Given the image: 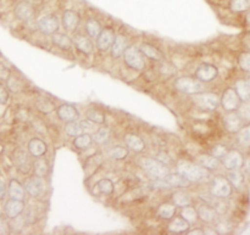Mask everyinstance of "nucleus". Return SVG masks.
Wrapping results in <instances>:
<instances>
[{"label": "nucleus", "mask_w": 250, "mask_h": 235, "mask_svg": "<svg viewBox=\"0 0 250 235\" xmlns=\"http://www.w3.org/2000/svg\"><path fill=\"white\" fill-rule=\"evenodd\" d=\"M177 171L180 175L187 178L190 183L202 182L209 176V170L202 167L200 165H194L189 161H181L177 165Z\"/></svg>", "instance_id": "obj_1"}, {"label": "nucleus", "mask_w": 250, "mask_h": 235, "mask_svg": "<svg viewBox=\"0 0 250 235\" xmlns=\"http://www.w3.org/2000/svg\"><path fill=\"white\" fill-rule=\"evenodd\" d=\"M142 167L151 178L155 179H163L170 173L167 166L159 158H143Z\"/></svg>", "instance_id": "obj_2"}, {"label": "nucleus", "mask_w": 250, "mask_h": 235, "mask_svg": "<svg viewBox=\"0 0 250 235\" xmlns=\"http://www.w3.org/2000/svg\"><path fill=\"white\" fill-rule=\"evenodd\" d=\"M124 60L127 66L137 71H142L146 67V61H144L143 53L141 49L136 48L133 45L127 46L126 50L124 53Z\"/></svg>", "instance_id": "obj_3"}, {"label": "nucleus", "mask_w": 250, "mask_h": 235, "mask_svg": "<svg viewBox=\"0 0 250 235\" xmlns=\"http://www.w3.org/2000/svg\"><path fill=\"white\" fill-rule=\"evenodd\" d=\"M193 101L199 109L205 110V111H212V110L217 109L219 105L221 104V100L216 94L203 92L193 95Z\"/></svg>", "instance_id": "obj_4"}, {"label": "nucleus", "mask_w": 250, "mask_h": 235, "mask_svg": "<svg viewBox=\"0 0 250 235\" xmlns=\"http://www.w3.org/2000/svg\"><path fill=\"white\" fill-rule=\"evenodd\" d=\"M175 88L185 94L194 95L202 93L204 85L199 79H193L190 77H180L175 80Z\"/></svg>", "instance_id": "obj_5"}, {"label": "nucleus", "mask_w": 250, "mask_h": 235, "mask_svg": "<svg viewBox=\"0 0 250 235\" xmlns=\"http://www.w3.org/2000/svg\"><path fill=\"white\" fill-rule=\"evenodd\" d=\"M232 184L229 178L215 177L211 183V194L220 199H226L231 195Z\"/></svg>", "instance_id": "obj_6"}, {"label": "nucleus", "mask_w": 250, "mask_h": 235, "mask_svg": "<svg viewBox=\"0 0 250 235\" xmlns=\"http://www.w3.org/2000/svg\"><path fill=\"white\" fill-rule=\"evenodd\" d=\"M155 187H166V188H188L190 182L182 175H170L168 173L163 179H155L154 182Z\"/></svg>", "instance_id": "obj_7"}, {"label": "nucleus", "mask_w": 250, "mask_h": 235, "mask_svg": "<svg viewBox=\"0 0 250 235\" xmlns=\"http://www.w3.org/2000/svg\"><path fill=\"white\" fill-rule=\"evenodd\" d=\"M221 105L227 112H233L239 109V106H241V98L237 94L236 89L227 88L225 90L221 98Z\"/></svg>", "instance_id": "obj_8"}, {"label": "nucleus", "mask_w": 250, "mask_h": 235, "mask_svg": "<svg viewBox=\"0 0 250 235\" xmlns=\"http://www.w3.org/2000/svg\"><path fill=\"white\" fill-rule=\"evenodd\" d=\"M24 189L31 195L32 197H39L45 190V183H44L43 177H38V176H32V177L27 178L24 180L23 184Z\"/></svg>", "instance_id": "obj_9"}, {"label": "nucleus", "mask_w": 250, "mask_h": 235, "mask_svg": "<svg viewBox=\"0 0 250 235\" xmlns=\"http://www.w3.org/2000/svg\"><path fill=\"white\" fill-rule=\"evenodd\" d=\"M59 19L55 15H46L38 21V28L45 36H53L59 29Z\"/></svg>", "instance_id": "obj_10"}, {"label": "nucleus", "mask_w": 250, "mask_h": 235, "mask_svg": "<svg viewBox=\"0 0 250 235\" xmlns=\"http://www.w3.org/2000/svg\"><path fill=\"white\" fill-rule=\"evenodd\" d=\"M219 75V68L212 63H203L197 68L195 77L203 83H209L214 80Z\"/></svg>", "instance_id": "obj_11"}, {"label": "nucleus", "mask_w": 250, "mask_h": 235, "mask_svg": "<svg viewBox=\"0 0 250 235\" xmlns=\"http://www.w3.org/2000/svg\"><path fill=\"white\" fill-rule=\"evenodd\" d=\"M244 158L243 155L238 150H231L227 153V155L224 157V166L229 171L241 170L243 167Z\"/></svg>", "instance_id": "obj_12"}, {"label": "nucleus", "mask_w": 250, "mask_h": 235, "mask_svg": "<svg viewBox=\"0 0 250 235\" xmlns=\"http://www.w3.org/2000/svg\"><path fill=\"white\" fill-rule=\"evenodd\" d=\"M14 11L17 19L22 20V21H31L34 17L33 5L29 1H26V0H22V1L17 2Z\"/></svg>", "instance_id": "obj_13"}, {"label": "nucleus", "mask_w": 250, "mask_h": 235, "mask_svg": "<svg viewBox=\"0 0 250 235\" xmlns=\"http://www.w3.org/2000/svg\"><path fill=\"white\" fill-rule=\"evenodd\" d=\"M225 128L229 132V133H238L242 128H243V118L241 115L236 114V112H229L225 116L224 118Z\"/></svg>", "instance_id": "obj_14"}, {"label": "nucleus", "mask_w": 250, "mask_h": 235, "mask_svg": "<svg viewBox=\"0 0 250 235\" xmlns=\"http://www.w3.org/2000/svg\"><path fill=\"white\" fill-rule=\"evenodd\" d=\"M23 210V200L12 199V197H10V200H7L6 204H5V215H6L7 218L10 219L17 218V217L22 214Z\"/></svg>", "instance_id": "obj_15"}, {"label": "nucleus", "mask_w": 250, "mask_h": 235, "mask_svg": "<svg viewBox=\"0 0 250 235\" xmlns=\"http://www.w3.org/2000/svg\"><path fill=\"white\" fill-rule=\"evenodd\" d=\"M115 38H116V36H115V32L111 28H109V27L104 28L98 36V48L103 51L109 50L112 44H114Z\"/></svg>", "instance_id": "obj_16"}, {"label": "nucleus", "mask_w": 250, "mask_h": 235, "mask_svg": "<svg viewBox=\"0 0 250 235\" xmlns=\"http://www.w3.org/2000/svg\"><path fill=\"white\" fill-rule=\"evenodd\" d=\"M80 116V112L77 111L73 105L70 104H62L58 107V117L63 122H72L76 121Z\"/></svg>", "instance_id": "obj_17"}, {"label": "nucleus", "mask_w": 250, "mask_h": 235, "mask_svg": "<svg viewBox=\"0 0 250 235\" xmlns=\"http://www.w3.org/2000/svg\"><path fill=\"white\" fill-rule=\"evenodd\" d=\"M62 26L66 31L68 32H73L80 24V16L76 11L73 10H66L65 12L62 14Z\"/></svg>", "instance_id": "obj_18"}, {"label": "nucleus", "mask_w": 250, "mask_h": 235, "mask_svg": "<svg viewBox=\"0 0 250 235\" xmlns=\"http://www.w3.org/2000/svg\"><path fill=\"white\" fill-rule=\"evenodd\" d=\"M28 151L34 157H41L46 153V144L39 138L31 139L28 143Z\"/></svg>", "instance_id": "obj_19"}, {"label": "nucleus", "mask_w": 250, "mask_h": 235, "mask_svg": "<svg viewBox=\"0 0 250 235\" xmlns=\"http://www.w3.org/2000/svg\"><path fill=\"white\" fill-rule=\"evenodd\" d=\"M141 51L143 53L144 56L154 61H163L164 60V54L159 50L156 46L151 45L149 43H143L141 45Z\"/></svg>", "instance_id": "obj_20"}, {"label": "nucleus", "mask_w": 250, "mask_h": 235, "mask_svg": "<svg viewBox=\"0 0 250 235\" xmlns=\"http://www.w3.org/2000/svg\"><path fill=\"white\" fill-rule=\"evenodd\" d=\"M189 226L190 223L188 221H186L183 217H178V218L172 219L168 224L167 231L170 233L173 234H178V233H185V232L189 231Z\"/></svg>", "instance_id": "obj_21"}, {"label": "nucleus", "mask_w": 250, "mask_h": 235, "mask_svg": "<svg viewBox=\"0 0 250 235\" xmlns=\"http://www.w3.org/2000/svg\"><path fill=\"white\" fill-rule=\"evenodd\" d=\"M75 45L78 50L82 51L83 54H87V55H89L93 51V49H94L92 40L87 38L84 34H77L75 37Z\"/></svg>", "instance_id": "obj_22"}, {"label": "nucleus", "mask_w": 250, "mask_h": 235, "mask_svg": "<svg viewBox=\"0 0 250 235\" xmlns=\"http://www.w3.org/2000/svg\"><path fill=\"white\" fill-rule=\"evenodd\" d=\"M126 48H127V38H126V37L122 36V34H119V36H116L114 44H112V46H111L112 58L119 59L120 56L124 55Z\"/></svg>", "instance_id": "obj_23"}, {"label": "nucleus", "mask_w": 250, "mask_h": 235, "mask_svg": "<svg viewBox=\"0 0 250 235\" xmlns=\"http://www.w3.org/2000/svg\"><path fill=\"white\" fill-rule=\"evenodd\" d=\"M125 143H126V145L131 150L136 151V153H141L146 148V144H144L143 139L139 138L136 134H126L125 136Z\"/></svg>", "instance_id": "obj_24"}, {"label": "nucleus", "mask_w": 250, "mask_h": 235, "mask_svg": "<svg viewBox=\"0 0 250 235\" xmlns=\"http://www.w3.org/2000/svg\"><path fill=\"white\" fill-rule=\"evenodd\" d=\"M198 165H200L202 167L207 168L209 171H215L219 168L220 161L219 158L215 157L214 155H200L197 158Z\"/></svg>", "instance_id": "obj_25"}, {"label": "nucleus", "mask_w": 250, "mask_h": 235, "mask_svg": "<svg viewBox=\"0 0 250 235\" xmlns=\"http://www.w3.org/2000/svg\"><path fill=\"white\" fill-rule=\"evenodd\" d=\"M14 161L16 163L17 168H19L21 172L27 173L29 171V160L27 154L23 150H16V153L14 154Z\"/></svg>", "instance_id": "obj_26"}, {"label": "nucleus", "mask_w": 250, "mask_h": 235, "mask_svg": "<svg viewBox=\"0 0 250 235\" xmlns=\"http://www.w3.org/2000/svg\"><path fill=\"white\" fill-rule=\"evenodd\" d=\"M198 216L203 222L207 223H212L216 219V210L208 205H202L198 210Z\"/></svg>", "instance_id": "obj_27"}, {"label": "nucleus", "mask_w": 250, "mask_h": 235, "mask_svg": "<svg viewBox=\"0 0 250 235\" xmlns=\"http://www.w3.org/2000/svg\"><path fill=\"white\" fill-rule=\"evenodd\" d=\"M236 92L242 101L250 100V83L248 79H238L236 82Z\"/></svg>", "instance_id": "obj_28"}, {"label": "nucleus", "mask_w": 250, "mask_h": 235, "mask_svg": "<svg viewBox=\"0 0 250 235\" xmlns=\"http://www.w3.org/2000/svg\"><path fill=\"white\" fill-rule=\"evenodd\" d=\"M24 187H22L21 183L16 179H12L9 184V195L12 199H19L23 200L24 199Z\"/></svg>", "instance_id": "obj_29"}, {"label": "nucleus", "mask_w": 250, "mask_h": 235, "mask_svg": "<svg viewBox=\"0 0 250 235\" xmlns=\"http://www.w3.org/2000/svg\"><path fill=\"white\" fill-rule=\"evenodd\" d=\"M53 43L60 49H62V50H68V49H71V45H72V40H71L70 37H67L63 33L53 34Z\"/></svg>", "instance_id": "obj_30"}, {"label": "nucleus", "mask_w": 250, "mask_h": 235, "mask_svg": "<svg viewBox=\"0 0 250 235\" xmlns=\"http://www.w3.org/2000/svg\"><path fill=\"white\" fill-rule=\"evenodd\" d=\"M172 201L176 206L186 207L192 204V199L189 195L185 192H176L172 194Z\"/></svg>", "instance_id": "obj_31"}, {"label": "nucleus", "mask_w": 250, "mask_h": 235, "mask_svg": "<svg viewBox=\"0 0 250 235\" xmlns=\"http://www.w3.org/2000/svg\"><path fill=\"white\" fill-rule=\"evenodd\" d=\"M85 31H87V33L89 34L92 38H98V36L100 34V32L103 31L102 26H100L99 21H97V20L94 19H90L88 20L87 23H85Z\"/></svg>", "instance_id": "obj_32"}, {"label": "nucleus", "mask_w": 250, "mask_h": 235, "mask_svg": "<svg viewBox=\"0 0 250 235\" xmlns=\"http://www.w3.org/2000/svg\"><path fill=\"white\" fill-rule=\"evenodd\" d=\"M176 214V206L175 204H164L159 207L158 215L161 217L163 219H172L173 216Z\"/></svg>", "instance_id": "obj_33"}, {"label": "nucleus", "mask_w": 250, "mask_h": 235, "mask_svg": "<svg viewBox=\"0 0 250 235\" xmlns=\"http://www.w3.org/2000/svg\"><path fill=\"white\" fill-rule=\"evenodd\" d=\"M37 110H39L43 114H50L51 111L55 110V105L53 104V101L48 99V98H42V99H38L36 102Z\"/></svg>", "instance_id": "obj_34"}, {"label": "nucleus", "mask_w": 250, "mask_h": 235, "mask_svg": "<svg viewBox=\"0 0 250 235\" xmlns=\"http://www.w3.org/2000/svg\"><path fill=\"white\" fill-rule=\"evenodd\" d=\"M97 187H98V190H99L102 194L111 195L112 193H114V183H112L110 179H107V178H103V179H100L99 182L97 183Z\"/></svg>", "instance_id": "obj_35"}, {"label": "nucleus", "mask_w": 250, "mask_h": 235, "mask_svg": "<svg viewBox=\"0 0 250 235\" xmlns=\"http://www.w3.org/2000/svg\"><path fill=\"white\" fill-rule=\"evenodd\" d=\"M229 180L231 182L232 185H234L236 188H239L244 184V175L239 170L229 171Z\"/></svg>", "instance_id": "obj_36"}, {"label": "nucleus", "mask_w": 250, "mask_h": 235, "mask_svg": "<svg viewBox=\"0 0 250 235\" xmlns=\"http://www.w3.org/2000/svg\"><path fill=\"white\" fill-rule=\"evenodd\" d=\"M93 139L89 134H81V136L76 137L75 141H73V145L77 149H85L92 144Z\"/></svg>", "instance_id": "obj_37"}, {"label": "nucleus", "mask_w": 250, "mask_h": 235, "mask_svg": "<svg viewBox=\"0 0 250 235\" xmlns=\"http://www.w3.org/2000/svg\"><path fill=\"white\" fill-rule=\"evenodd\" d=\"M34 175L38 176V177H45L46 173H48V163L43 158H38V160L34 162L33 165Z\"/></svg>", "instance_id": "obj_38"}, {"label": "nucleus", "mask_w": 250, "mask_h": 235, "mask_svg": "<svg viewBox=\"0 0 250 235\" xmlns=\"http://www.w3.org/2000/svg\"><path fill=\"white\" fill-rule=\"evenodd\" d=\"M65 131L68 136L75 137V138L76 137L81 136V134H83V128L81 127V124L77 123V122H75V121L67 122V123H66V127H65Z\"/></svg>", "instance_id": "obj_39"}, {"label": "nucleus", "mask_w": 250, "mask_h": 235, "mask_svg": "<svg viewBox=\"0 0 250 235\" xmlns=\"http://www.w3.org/2000/svg\"><path fill=\"white\" fill-rule=\"evenodd\" d=\"M231 10L234 12H243L250 9V0H231Z\"/></svg>", "instance_id": "obj_40"}, {"label": "nucleus", "mask_w": 250, "mask_h": 235, "mask_svg": "<svg viewBox=\"0 0 250 235\" xmlns=\"http://www.w3.org/2000/svg\"><path fill=\"white\" fill-rule=\"evenodd\" d=\"M181 217H183V218H185L186 221L189 222V223H194L199 216H198L197 210H194L190 206H186L183 207L182 212H181Z\"/></svg>", "instance_id": "obj_41"}, {"label": "nucleus", "mask_w": 250, "mask_h": 235, "mask_svg": "<svg viewBox=\"0 0 250 235\" xmlns=\"http://www.w3.org/2000/svg\"><path fill=\"white\" fill-rule=\"evenodd\" d=\"M85 116H87L88 119H90V121L97 124H103L105 122V115L103 112L98 111V110H88L85 112Z\"/></svg>", "instance_id": "obj_42"}, {"label": "nucleus", "mask_w": 250, "mask_h": 235, "mask_svg": "<svg viewBox=\"0 0 250 235\" xmlns=\"http://www.w3.org/2000/svg\"><path fill=\"white\" fill-rule=\"evenodd\" d=\"M110 156L115 160H124L128 156V150L124 146H115L110 150Z\"/></svg>", "instance_id": "obj_43"}, {"label": "nucleus", "mask_w": 250, "mask_h": 235, "mask_svg": "<svg viewBox=\"0 0 250 235\" xmlns=\"http://www.w3.org/2000/svg\"><path fill=\"white\" fill-rule=\"evenodd\" d=\"M110 138V131L106 127H103V128L98 129L97 134H95V141L98 144H105Z\"/></svg>", "instance_id": "obj_44"}, {"label": "nucleus", "mask_w": 250, "mask_h": 235, "mask_svg": "<svg viewBox=\"0 0 250 235\" xmlns=\"http://www.w3.org/2000/svg\"><path fill=\"white\" fill-rule=\"evenodd\" d=\"M238 140L239 143L243 144V145H250V124L249 126L244 127V128H242L241 131L238 132Z\"/></svg>", "instance_id": "obj_45"}, {"label": "nucleus", "mask_w": 250, "mask_h": 235, "mask_svg": "<svg viewBox=\"0 0 250 235\" xmlns=\"http://www.w3.org/2000/svg\"><path fill=\"white\" fill-rule=\"evenodd\" d=\"M7 88H9V89L11 90L12 93L21 92V90H22L21 80H20L19 78L11 77V76H10V78L7 79Z\"/></svg>", "instance_id": "obj_46"}, {"label": "nucleus", "mask_w": 250, "mask_h": 235, "mask_svg": "<svg viewBox=\"0 0 250 235\" xmlns=\"http://www.w3.org/2000/svg\"><path fill=\"white\" fill-rule=\"evenodd\" d=\"M239 66L246 72H250V53H243L239 55Z\"/></svg>", "instance_id": "obj_47"}, {"label": "nucleus", "mask_w": 250, "mask_h": 235, "mask_svg": "<svg viewBox=\"0 0 250 235\" xmlns=\"http://www.w3.org/2000/svg\"><path fill=\"white\" fill-rule=\"evenodd\" d=\"M238 114L241 115L242 118L244 121H248L250 122V101H244L243 105H241L238 109Z\"/></svg>", "instance_id": "obj_48"}, {"label": "nucleus", "mask_w": 250, "mask_h": 235, "mask_svg": "<svg viewBox=\"0 0 250 235\" xmlns=\"http://www.w3.org/2000/svg\"><path fill=\"white\" fill-rule=\"evenodd\" d=\"M227 153H229V149L225 145H216L211 149V155H214L217 158H224L227 155Z\"/></svg>", "instance_id": "obj_49"}, {"label": "nucleus", "mask_w": 250, "mask_h": 235, "mask_svg": "<svg viewBox=\"0 0 250 235\" xmlns=\"http://www.w3.org/2000/svg\"><path fill=\"white\" fill-rule=\"evenodd\" d=\"M160 72H161V75H165L166 77H168V76H172L173 73L176 72V70L173 66L170 65V63H161Z\"/></svg>", "instance_id": "obj_50"}, {"label": "nucleus", "mask_w": 250, "mask_h": 235, "mask_svg": "<svg viewBox=\"0 0 250 235\" xmlns=\"http://www.w3.org/2000/svg\"><path fill=\"white\" fill-rule=\"evenodd\" d=\"M11 76V72H10V68L7 67L6 65H4L2 62H0V79L7 80Z\"/></svg>", "instance_id": "obj_51"}, {"label": "nucleus", "mask_w": 250, "mask_h": 235, "mask_svg": "<svg viewBox=\"0 0 250 235\" xmlns=\"http://www.w3.org/2000/svg\"><path fill=\"white\" fill-rule=\"evenodd\" d=\"M9 101V92L6 90V88L0 83V104L5 105Z\"/></svg>", "instance_id": "obj_52"}, {"label": "nucleus", "mask_w": 250, "mask_h": 235, "mask_svg": "<svg viewBox=\"0 0 250 235\" xmlns=\"http://www.w3.org/2000/svg\"><path fill=\"white\" fill-rule=\"evenodd\" d=\"M10 227L9 223L6 222V219L0 217V234H9Z\"/></svg>", "instance_id": "obj_53"}, {"label": "nucleus", "mask_w": 250, "mask_h": 235, "mask_svg": "<svg viewBox=\"0 0 250 235\" xmlns=\"http://www.w3.org/2000/svg\"><path fill=\"white\" fill-rule=\"evenodd\" d=\"M94 122H92L90 121V119H84V121H81L80 122V124H81V127H82L83 128V131H92V129H94Z\"/></svg>", "instance_id": "obj_54"}, {"label": "nucleus", "mask_w": 250, "mask_h": 235, "mask_svg": "<svg viewBox=\"0 0 250 235\" xmlns=\"http://www.w3.org/2000/svg\"><path fill=\"white\" fill-rule=\"evenodd\" d=\"M5 195H6V185H5V183L0 179V200L4 199Z\"/></svg>", "instance_id": "obj_55"}, {"label": "nucleus", "mask_w": 250, "mask_h": 235, "mask_svg": "<svg viewBox=\"0 0 250 235\" xmlns=\"http://www.w3.org/2000/svg\"><path fill=\"white\" fill-rule=\"evenodd\" d=\"M243 168H244V172H246L247 175L250 176V156H248L247 158H244Z\"/></svg>", "instance_id": "obj_56"}, {"label": "nucleus", "mask_w": 250, "mask_h": 235, "mask_svg": "<svg viewBox=\"0 0 250 235\" xmlns=\"http://www.w3.org/2000/svg\"><path fill=\"white\" fill-rule=\"evenodd\" d=\"M188 234H190V235L205 234V231H203V229H194V231H188Z\"/></svg>", "instance_id": "obj_57"}, {"label": "nucleus", "mask_w": 250, "mask_h": 235, "mask_svg": "<svg viewBox=\"0 0 250 235\" xmlns=\"http://www.w3.org/2000/svg\"><path fill=\"white\" fill-rule=\"evenodd\" d=\"M246 21H247V24L250 27V12L247 14V17H246Z\"/></svg>", "instance_id": "obj_58"}, {"label": "nucleus", "mask_w": 250, "mask_h": 235, "mask_svg": "<svg viewBox=\"0 0 250 235\" xmlns=\"http://www.w3.org/2000/svg\"><path fill=\"white\" fill-rule=\"evenodd\" d=\"M247 44H248V46L250 48V36L247 38Z\"/></svg>", "instance_id": "obj_59"}, {"label": "nucleus", "mask_w": 250, "mask_h": 235, "mask_svg": "<svg viewBox=\"0 0 250 235\" xmlns=\"http://www.w3.org/2000/svg\"><path fill=\"white\" fill-rule=\"evenodd\" d=\"M248 80H249V83H250V78H249V79H248Z\"/></svg>", "instance_id": "obj_60"}]
</instances>
